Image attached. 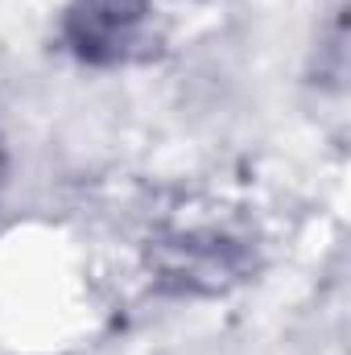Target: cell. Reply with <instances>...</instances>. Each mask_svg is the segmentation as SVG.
<instances>
[{"label": "cell", "instance_id": "obj_1", "mask_svg": "<svg viewBox=\"0 0 351 355\" xmlns=\"http://www.w3.org/2000/svg\"><path fill=\"white\" fill-rule=\"evenodd\" d=\"M153 33V0H67L62 42L87 67H128Z\"/></svg>", "mask_w": 351, "mask_h": 355}]
</instances>
